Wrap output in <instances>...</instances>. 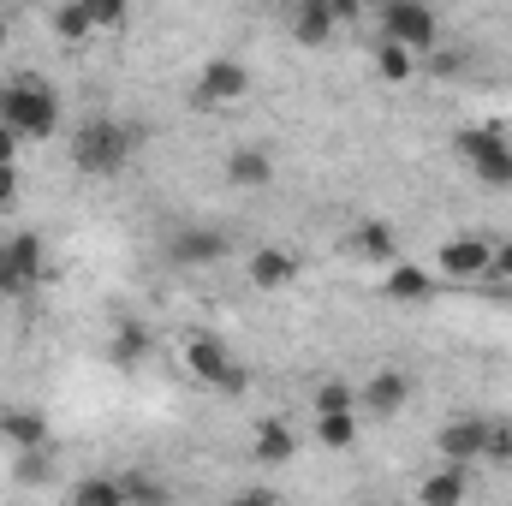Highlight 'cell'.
Instances as JSON below:
<instances>
[{
	"label": "cell",
	"mask_w": 512,
	"mask_h": 506,
	"mask_svg": "<svg viewBox=\"0 0 512 506\" xmlns=\"http://www.w3.org/2000/svg\"><path fill=\"white\" fill-rule=\"evenodd\" d=\"M0 126H12L18 137H54L60 126V96L48 78L36 72H18L0 84Z\"/></svg>",
	"instance_id": "6da1fadb"
},
{
	"label": "cell",
	"mask_w": 512,
	"mask_h": 506,
	"mask_svg": "<svg viewBox=\"0 0 512 506\" xmlns=\"http://www.w3.org/2000/svg\"><path fill=\"white\" fill-rule=\"evenodd\" d=\"M131 149H137V126L108 120V114H96V120H84V126L72 131V161H78V173H90V179L126 173Z\"/></svg>",
	"instance_id": "7a4b0ae2"
},
{
	"label": "cell",
	"mask_w": 512,
	"mask_h": 506,
	"mask_svg": "<svg viewBox=\"0 0 512 506\" xmlns=\"http://www.w3.org/2000/svg\"><path fill=\"white\" fill-rule=\"evenodd\" d=\"M453 149H459V161H465L483 185L512 191V143L495 126H465L459 137H453Z\"/></svg>",
	"instance_id": "3957f363"
},
{
	"label": "cell",
	"mask_w": 512,
	"mask_h": 506,
	"mask_svg": "<svg viewBox=\"0 0 512 506\" xmlns=\"http://www.w3.org/2000/svg\"><path fill=\"white\" fill-rule=\"evenodd\" d=\"M382 42L405 48V54H435L441 42V18L423 0H387L382 6Z\"/></svg>",
	"instance_id": "277c9868"
},
{
	"label": "cell",
	"mask_w": 512,
	"mask_h": 506,
	"mask_svg": "<svg viewBox=\"0 0 512 506\" xmlns=\"http://www.w3.org/2000/svg\"><path fill=\"white\" fill-rule=\"evenodd\" d=\"M185 370L203 381V387L227 393V399H233V393H245V381H251V376H245V364H239L215 334H191V340H185Z\"/></svg>",
	"instance_id": "5b68a950"
},
{
	"label": "cell",
	"mask_w": 512,
	"mask_h": 506,
	"mask_svg": "<svg viewBox=\"0 0 512 506\" xmlns=\"http://www.w3.org/2000/svg\"><path fill=\"white\" fill-rule=\"evenodd\" d=\"M251 96V72L239 66V60H209L203 72H197V84H191V102L197 108H233V102H245Z\"/></svg>",
	"instance_id": "8992f818"
},
{
	"label": "cell",
	"mask_w": 512,
	"mask_h": 506,
	"mask_svg": "<svg viewBox=\"0 0 512 506\" xmlns=\"http://www.w3.org/2000/svg\"><path fill=\"white\" fill-rule=\"evenodd\" d=\"M489 268H495V245L483 233H459V239L441 245V274L447 280H483Z\"/></svg>",
	"instance_id": "52a82bcc"
},
{
	"label": "cell",
	"mask_w": 512,
	"mask_h": 506,
	"mask_svg": "<svg viewBox=\"0 0 512 506\" xmlns=\"http://www.w3.org/2000/svg\"><path fill=\"white\" fill-rule=\"evenodd\" d=\"M483 441H489V417H453V423L435 435L441 459H447V465H459V471L483 459Z\"/></svg>",
	"instance_id": "ba28073f"
},
{
	"label": "cell",
	"mask_w": 512,
	"mask_h": 506,
	"mask_svg": "<svg viewBox=\"0 0 512 506\" xmlns=\"http://www.w3.org/2000/svg\"><path fill=\"white\" fill-rule=\"evenodd\" d=\"M167 256H173V262H185V268L221 262V256H227V233H215V227H185V233H173Z\"/></svg>",
	"instance_id": "9c48e42d"
},
{
	"label": "cell",
	"mask_w": 512,
	"mask_h": 506,
	"mask_svg": "<svg viewBox=\"0 0 512 506\" xmlns=\"http://www.w3.org/2000/svg\"><path fill=\"white\" fill-rule=\"evenodd\" d=\"M227 179H233L239 191H262V185H274V155H268L262 143L233 149V155H227Z\"/></svg>",
	"instance_id": "30bf717a"
},
{
	"label": "cell",
	"mask_w": 512,
	"mask_h": 506,
	"mask_svg": "<svg viewBox=\"0 0 512 506\" xmlns=\"http://www.w3.org/2000/svg\"><path fill=\"white\" fill-rule=\"evenodd\" d=\"M358 399H364L376 417H393V411L411 399V376H405V370H376V376L358 387Z\"/></svg>",
	"instance_id": "8fae6325"
},
{
	"label": "cell",
	"mask_w": 512,
	"mask_h": 506,
	"mask_svg": "<svg viewBox=\"0 0 512 506\" xmlns=\"http://www.w3.org/2000/svg\"><path fill=\"white\" fill-rule=\"evenodd\" d=\"M340 30V18H334V0H304L298 12H292V36L304 42V48H328V36Z\"/></svg>",
	"instance_id": "7c38bea8"
},
{
	"label": "cell",
	"mask_w": 512,
	"mask_h": 506,
	"mask_svg": "<svg viewBox=\"0 0 512 506\" xmlns=\"http://www.w3.org/2000/svg\"><path fill=\"white\" fill-rule=\"evenodd\" d=\"M0 435L12 441V453H36V447H48V417L42 411H0Z\"/></svg>",
	"instance_id": "4fadbf2b"
},
{
	"label": "cell",
	"mask_w": 512,
	"mask_h": 506,
	"mask_svg": "<svg viewBox=\"0 0 512 506\" xmlns=\"http://www.w3.org/2000/svg\"><path fill=\"white\" fill-rule=\"evenodd\" d=\"M251 280L262 286V292H280V286H292V280H298V256H292V251H274V245H262V251L251 256Z\"/></svg>",
	"instance_id": "5bb4252c"
},
{
	"label": "cell",
	"mask_w": 512,
	"mask_h": 506,
	"mask_svg": "<svg viewBox=\"0 0 512 506\" xmlns=\"http://www.w3.org/2000/svg\"><path fill=\"white\" fill-rule=\"evenodd\" d=\"M382 292L393 298V304H423V298L435 292V280H429V268H417V262H393Z\"/></svg>",
	"instance_id": "9a60e30c"
},
{
	"label": "cell",
	"mask_w": 512,
	"mask_h": 506,
	"mask_svg": "<svg viewBox=\"0 0 512 506\" xmlns=\"http://www.w3.org/2000/svg\"><path fill=\"white\" fill-rule=\"evenodd\" d=\"M346 251H352V256H370V262H393L399 239H393V227H387V221H358V227L346 233Z\"/></svg>",
	"instance_id": "2e32d148"
},
{
	"label": "cell",
	"mask_w": 512,
	"mask_h": 506,
	"mask_svg": "<svg viewBox=\"0 0 512 506\" xmlns=\"http://www.w3.org/2000/svg\"><path fill=\"white\" fill-rule=\"evenodd\" d=\"M256 465H286L292 453H298V435L280 423V417H268V423H256Z\"/></svg>",
	"instance_id": "e0dca14e"
},
{
	"label": "cell",
	"mask_w": 512,
	"mask_h": 506,
	"mask_svg": "<svg viewBox=\"0 0 512 506\" xmlns=\"http://www.w3.org/2000/svg\"><path fill=\"white\" fill-rule=\"evenodd\" d=\"M465 489H471V477H465L459 465H441L435 477H423L417 501H423V506H465Z\"/></svg>",
	"instance_id": "ac0fdd59"
},
{
	"label": "cell",
	"mask_w": 512,
	"mask_h": 506,
	"mask_svg": "<svg viewBox=\"0 0 512 506\" xmlns=\"http://www.w3.org/2000/svg\"><path fill=\"white\" fill-rule=\"evenodd\" d=\"M6 256H12V268L24 274V286H36V280L48 274V256H42V239H36V233H12V239H6Z\"/></svg>",
	"instance_id": "d6986e66"
},
{
	"label": "cell",
	"mask_w": 512,
	"mask_h": 506,
	"mask_svg": "<svg viewBox=\"0 0 512 506\" xmlns=\"http://www.w3.org/2000/svg\"><path fill=\"white\" fill-rule=\"evenodd\" d=\"M120 489H126V506H173V489L149 471H120Z\"/></svg>",
	"instance_id": "ffe728a7"
},
{
	"label": "cell",
	"mask_w": 512,
	"mask_h": 506,
	"mask_svg": "<svg viewBox=\"0 0 512 506\" xmlns=\"http://www.w3.org/2000/svg\"><path fill=\"white\" fill-rule=\"evenodd\" d=\"M72 506H126V489H120V477H78L72 483Z\"/></svg>",
	"instance_id": "44dd1931"
},
{
	"label": "cell",
	"mask_w": 512,
	"mask_h": 506,
	"mask_svg": "<svg viewBox=\"0 0 512 506\" xmlns=\"http://www.w3.org/2000/svg\"><path fill=\"white\" fill-rule=\"evenodd\" d=\"M316 441L334 447V453H346V447L358 441V411H328V417H316Z\"/></svg>",
	"instance_id": "7402d4cb"
},
{
	"label": "cell",
	"mask_w": 512,
	"mask_h": 506,
	"mask_svg": "<svg viewBox=\"0 0 512 506\" xmlns=\"http://www.w3.org/2000/svg\"><path fill=\"white\" fill-rule=\"evenodd\" d=\"M54 36H60V42H90V36H96L90 6H60V12H54Z\"/></svg>",
	"instance_id": "603a6c76"
},
{
	"label": "cell",
	"mask_w": 512,
	"mask_h": 506,
	"mask_svg": "<svg viewBox=\"0 0 512 506\" xmlns=\"http://www.w3.org/2000/svg\"><path fill=\"white\" fill-rule=\"evenodd\" d=\"M376 72H382L387 84H411V72H417V54H405V48L382 42V48H376Z\"/></svg>",
	"instance_id": "cb8c5ba5"
},
{
	"label": "cell",
	"mask_w": 512,
	"mask_h": 506,
	"mask_svg": "<svg viewBox=\"0 0 512 506\" xmlns=\"http://www.w3.org/2000/svg\"><path fill=\"white\" fill-rule=\"evenodd\" d=\"M149 358V328H137V322H126L120 334H114V364H143Z\"/></svg>",
	"instance_id": "d4e9b609"
},
{
	"label": "cell",
	"mask_w": 512,
	"mask_h": 506,
	"mask_svg": "<svg viewBox=\"0 0 512 506\" xmlns=\"http://www.w3.org/2000/svg\"><path fill=\"white\" fill-rule=\"evenodd\" d=\"M358 405V393H352V381L328 376L322 387H316V417H328V411H352Z\"/></svg>",
	"instance_id": "484cf974"
},
{
	"label": "cell",
	"mask_w": 512,
	"mask_h": 506,
	"mask_svg": "<svg viewBox=\"0 0 512 506\" xmlns=\"http://www.w3.org/2000/svg\"><path fill=\"white\" fill-rule=\"evenodd\" d=\"M12 477H18L24 489H42V483H48V447H36V453H18V459H12Z\"/></svg>",
	"instance_id": "4316f807"
},
{
	"label": "cell",
	"mask_w": 512,
	"mask_h": 506,
	"mask_svg": "<svg viewBox=\"0 0 512 506\" xmlns=\"http://www.w3.org/2000/svg\"><path fill=\"white\" fill-rule=\"evenodd\" d=\"M483 459H489V465H512V423H489Z\"/></svg>",
	"instance_id": "83f0119b"
},
{
	"label": "cell",
	"mask_w": 512,
	"mask_h": 506,
	"mask_svg": "<svg viewBox=\"0 0 512 506\" xmlns=\"http://www.w3.org/2000/svg\"><path fill=\"white\" fill-rule=\"evenodd\" d=\"M84 6H90V24L96 30H120L126 24V6L120 0H84Z\"/></svg>",
	"instance_id": "f1b7e54d"
},
{
	"label": "cell",
	"mask_w": 512,
	"mask_h": 506,
	"mask_svg": "<svg viewBox=\"0 0 512 506\" xmlns=\"http://www.w3.org/2000/svg\"><path fill=\"white\" fill-rule=\"evenodd\" d=\"M18 292H30V286H24V274L12 268V256H6V245H0V298H18Z\"/></svg>",
	"instance_id": "f546056e"
},
{
	"label": "cell",
	"mask_w": 512,
	"mask_h": 506,
	"mask_svg": "<svg viewBox=\"0 0 512 506\" xmlns=\"http://www.w3.org/2000/svg\"><path fill=\"white\" fill-rule=\"evenodd\" d=\"M18 191H24V173H18V167H0V209H12Z\"/></svg>",
	"instance_id": "4dcf8cb0"
},
{
	"label": "cell",
	"mask_w": 512,
	"mask_h": 506,
	"mask_svg": "<svg viewBox=\"0 0 512 506\" xmlns=\"http://www.w3.org/2000/svg\"><path fill=\"white\" fill-rule=\"evenodd\" d=\"M459 66H465V60H459V54H447V48H435V54H429V72H435V78H453Z\"/></svg>",
	"instance_id": "1f68e13d"
},
{
	"label": "cell",
	"mask_w": 512,
	"mask_h": 506,
	"mask_svg": "<svg viewBox=\"0 0 512 506\" xmlns=\"http://www.w3.org/2000/svg\"><path fill=\"white\" fill-rule=\"evenodd\" d=\"M18 143H24L18 131H12V126H0V167H18Z\"/></svg>",
	"instance_id": "d6a6232c"
},
{
	"label": "cell",
	"mask_w": 512,
	"mask_h": 506,
	"mask_svg": "<svg viewBox=\"0 0 512 506\" xmlns=\"http://www.w3.org/2000/svg\"><path fill=\"white\" fill-rule=\"evenodd\" d=\"M489 274H501V280L512 286V239L507 245H495V268H489Z\"/></svg>",
	"instance_id": "836d02e7"
},
{
	"label": "cell",
	"mask_w": 512,
	"mask_h": 506,
	"mask_svg": "<svg viewBox=\"0 0 512 506\" xmlns=\"http://www.w3.org/2000/svg\"><path fill=\"white\" fill-rule=\"evenodd\" d=\"M227 506H274V495L268 489H245V495H233Z\"/></svg>",
	"instance_id": "e575fe53"
},
{
	"label": "cell",
	"mask_w": 512,
	"mask_h": 506,
	"mask_svg": "<svg viewBox=\"0 0 512 506\" xmlns=\"http://www.w3.org/2000/svg\"><path fill=\"white\" fill-rule=\"evenodd\" d=\"M0 42H6V18H0Z\"/></svg>",
	"instance_id": "d590c367"
},
{
	"label": "cell",
	"mask_w": 512,
	"mask_h": 506,
	"mask_svg": "<svg viewBox=\"0 0 512 506\" xmlns=\"http://www.w3.org/2000/svg\"><path fill=\"white\" fill-rule=\"evenodd\" d=\"M364 506H387V501H364Z\"/></svg>",
	"instance_id": "8d00e7d4"
}]
</instances>
